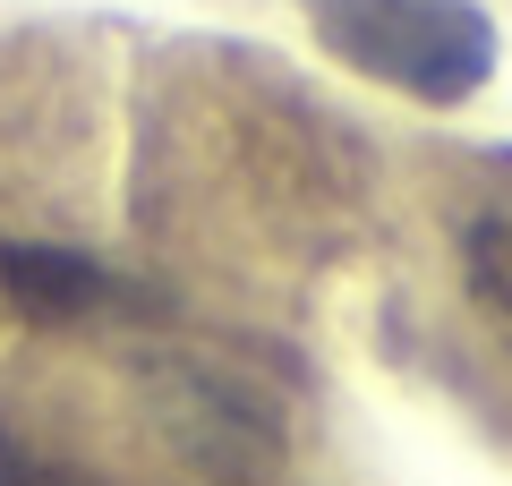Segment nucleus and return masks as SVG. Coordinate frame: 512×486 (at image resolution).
Masks as SVG:
<instances>
[{
    "mask_svg": "<svg viewBox=\"0 0 512 486\" xmlns=\"http://www.w3.org/2000/svg\"><path fill=\"white\" fill-rule=\"evenodd\" d=\"M0 299L18 307L26 324H77V316H94V307L120 299V282H111L94 256H77V248L9 239V248H0Z\"/></svg>",
    "mask_w": 512,
    "mask_h": 486,
    "instance_id": "3",
    "label": "nucleus"
},
{
    "mask_svg": "<svg viewBox=\"0 0 512 486\" xmlns=\"http://www.w3.org/2000/svg\"><path fill=\"white\" fill-rule=\"evenodd\" d=\"M137 401L154 435L214 486H265L282 469V410L256 393L239 367L197 359V350H146L137 359Z\"/></svg>",
    "mask_w": 512,
    "mask_h": 486,
    "instance_id": "2",
    "label": "nucleus"
},
{
    "mask_svg": "<svg viewBox=\"0 0 512 486\" xmlns=\"http://www.w3.org/2000/svg\"><path fill=\"white\" fill-rule=\"evenodd\" d=\"M461 282H470L478 307H495L512 324V214H478L461 231Z\"/></svg>",
    "mask_w": 512,
    "mask_h": 486,
    "instance_id": "4",
    "label": "nucleus"
},
{
    "mask_svg": "<svg viewBox=\"0 0 512 486\" xmlns=\"http://www.w3.org/2000/svg\"><path fill=\"white\" fill-rule=\"evenodd\" d=\"M308 26L342 69L376 77L427 111L487 94L495 52H504L478 0H308Z\"/></svg>",
    "mask_w": 512,
    "mask_h": 486,
    "instance_id": "1",
    "label": "nucleus"
},
{
    "mask_svg": "<svg viewBox=\"0 0 512 486\" xmlns=\"http://www.w3.org/2000/svg\"><path fill=\"white\" fill-rule=\"evenodd\" d=\"M0 486H103V478L60 461V452H35L18 427H0Z\"/></svg>",
    "mask_w": 512,
    "mask_h": 486,
    "instance_id": "5",
    "label": "nucleus"
}]
</instances>
